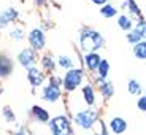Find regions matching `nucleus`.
Listing matches in <instances>:
<instances>
[{
    "instance_id": "27",
    "label": "nucleus",
    "mask_w": 146,
    "mask_h": 135,
    "mask_svg": "<svg viewBox=\"0 0 146 135\" xmlns=\"http://www.w3.org/2000/svg\"><path fill=\"white\" fill-rule=\"evenodd\" d=\"M46 84H51V86H56V88H60V86H62V75H59L57 72L46 75Z\"/></svg>"
},
{
    "instance_id": "19",
    "label": "nucleus",
    "mask_w": 146,
    "mask_h": 135,
    "mask_svg": "<svg viewBox=\"0 0 146 135\" xmlns=\"http://www.w3.org/2000/svg\"><path fill=\"white\" fill-rule=\"evenodd\" d=\"M121 8H122V10H129V16H130L132 19L143 16L141 8L138 7V3H137L135 0H124V3L121 5Z\"/></svg>"
},
{
    "instance_id": "7",
    "label": "nucleus",
    "mask_w": 146,
    "mask_h": 135,
    "mask_svg": "<svg viewBox=\"0 0 146 135\" xmlns=\"http://www.w3.org/2000/svg\"><path fill=\"white\" fill-rule=\"evenodd\" d=\"M16 62H18L24 70L32 68V67H35L36 64H38V53L30 49L29 46L22 48L21 51L16 54Z\"/></svg>"
},
{
    "instance_id": "29",
    "label": "nucleus",
    "mask_w": 146,
    "mask_h": 135,
    "mask_svg": "<svg viewBox=\"0 0 146 135\" xmlns=\"http://www.w3.org/2000/svg\"><path fill=\"white\" fill-rule=\"evenodd\" d=\"M94 135H110L108 129H106V122H103L102 119L97 121V124H95V129L94 130Z\"/></svg>"
},
{
    "instance_id": "26",
    "label": "nucleus",
    "mask_w": 146,
    "mask_h": 135,
    "mask_svg": "<svg viewBox=\"0 0 146 135\" xmlns=\"http://www.w3.org/2000/svg\"><path fill=\"white\" fill-rule=\"evenodd\" d=\"M133 30L137 33H140L143 38L146 37V21L143 16H140V18H137V21H133Z\"/></svg>"
},
{
    "instance_id": "32",
    "label": "nucleus",
    "mask_w": 146,
    "mask_h": 135,
    "mask_svg": "<svg viewBox=\"0 0 146 135\" xmlns=\"http://www.w3.org/2000/svg\"><path fill=\"white\" fill-rule=\"evenodd\" d=\"M94 5H97V7H103L105 3H108V0H91Z\"/></svg>"
},
{
    "instance_id": "28",
    "label": "nucleus",
    "mask_w": 146,
    "mask_h": 135,
    "mask_svg": "<svg viewBox=\"0 0 146 135\" xmlns=\"http://www.w3.org/2000/svg\"><path fill=\"white\" fill-rule=\"evenodd\" d=\"M125 40L129 41V45H132V46H133V45L140 43V41H141V40H145V38H143V37L140 35V33H137L135 30L132 29V30H129V32L125 33Z\"/></svg>"
},
{
    "instance_id": "9",
    "label": "nucleus",
    "mask_w": 146,
    "mask_h": 135,
    "mask_svg": "<svg viewBox=\"0 0 146 135\" xmlns=\"http://www.w3.org/2000/svg\"><path fill=\"white\" fill-rule=\"evenodd\" d=\"M80 89L81 99H83V103L86 105V108H97V89L91 84V81H86Z\"/></svg>"
},
{
    "instance_id": "17",
    "label": "nucleus",
    "mask_w": 146,
    "mask_h": 135,
    "mask_svg": "<svg viewBox=\"0 0 146 135\" xmlns=\"http://www.w3.org/2000/svg\"><path fill=\"white\" fill-rule=\"evenodd\" d=\"M56 65H57V68L67 72V70L73 68V67H76V64H75L73 56H70V54H60V56H57V57H56Z\"/></svg>"
},
{
    "instance_id": "33",
    "label": "nucleus",
    "mask_w": 146,
    "mask_h": 135,
    "mask_svg": "<svg viewBox=\"0 0 146 135\" xmlns=\"http://www.w3.org/2000/svg\"><path fill=\"white\" fill-rule=\"evenodd\" d=\"M33 5H35V7H44V5H46V0H33Z\"/></svg>"
},
{
    "instance_id": "21",
    "label": "nucleus",
    "mask_w": 146,
    "mask_h": 135,
    "mask_svg": "<svg viewBox=\"0 0 146 135\" xmlns=\"http://www.w3.org/2000/svg\"><path fill=\"white\" fill-rule=\"evenodd\" d=\"M0 113H2V118H3L5 122H8V124H18V122H16L18 118H16L15 110L11 108L10 105H3L2 110H0Z\"/></svg>"
},
{
    "instance_id": "3",
    "label": "nucleus",
    "mask_w": 146,
    "mask_h": 135,
    "mask_svg": "<svg viewBox=\"0 0 146 135\" xmlns=\"http://www.w3.org/2000/svg\"><path fill=\"white\" fill-rule=\"evenodd\" d=\"M84 83H86V72L81 67H73V68L64 72L60 88H62V92H65V94H73Z\"/></svg>"
},
{
    "instance_id": "12",
    "label": "nucleus",
    "mask_w": 146,
    "mask_h": 135,
    "mask_svg": "<svg viewBox=\"0 0 146 135\" xmlns=\"http://www.w3.org/2000/svg\"><path fill=\"white\" fill-rule=\"evenodd\" d=\"M106 129H108L110 134H113V135H122V134H125V132H127L129 122L122 116H113L111 119L108 121Z\"/></svg>"
},
{
    "instance_id": "1",
    "label": "nucleus",
    "mask_w": 146,
    "mask_h": 135,
    "mask_svg": "<svg viewBox=\"0 0 146 135\" xmlns=\"http://www.w3.org/2000/svg\"><path fill=\"white\" fill-rule=\"evenodd\" d=\"M106 46L105 37L99 30L92 29L89 26H83L78 32V49L83 54L86 53H99Z\"/></svg>"
},
{
    "instance_id": "16",
    "label": "nucleus",
    "mask_w": 146,
    "mask_h": 135,
    "mask_svg": "<svg viewBox=\"0 0 146 135\" xmlns=\"http://www.w3.org/2000/svg\"><path fill=\"white\" fill-rule=\"evenodd\" d=\"M95 89H97V92H99V95L102 97L103 102H108V100L114 95V84L108 80L103 81L102 84H99Z\"/></svg>"
},
{
    "instance_id": "20",
    "label": "nucleus",
    "mask_w": 146,
    "mask_h": 135,
    "mask_svg": "<svg viewBox=\"0 0 146 135\" xmlns=\"http://www.w3.org/2000/svg\"><path fill=\"white\" fill-rule=\"evenodd\" d=\"M100 15L103 16L105 19H113V18H116L117 15H119V8H116L113 3H105L103 7H100Z\"/></svg>"
},
{
    "instance_id": "10",
    "label": "nucleus",
    "mask_w": 146,
    "mask_h": 135,
    "mask_svg": "<svg viewBox=\"0 0 146 135\" xmlns=\"http://www.w3.org/2000/svg\"><path fill=\"white\" fill-rule=\"evenodd\" d=\"M19 19V11L15 7H7L0 11V30H5Z\"/></svg>"
},
{
    "instance_id": "25",
    "label": "nucleus",
    "mask_w": 146,
    "mask_h": 135,
    "mask_svg": "<svg viewBox=\"0 0 146 135\" xmlns=\"http://www.w3.org/2000/svg\"><path fill=\"white\" fill-rule=\"evenodd\" d=\"M8 37H10L13 41H22L24 38H26V32H24V29H22V27L15 26V27H11V29H10Z\"/></svg>"
},
{
    "instance_id": "35",
    "label": "nucleus",
    "mask_w": 146,
    "mask_h": 135,
    "mask_svg": "<svg viewBox=\"0 0 146 135\" xmlns=\"http://www.w3.org/2000/svg\"><path fill=\"white\" fill-rule=\"evenodd\" d=\"M3 91H5V89H3V88H0V95L3 94Z\"/></svg>"
},
{
    "instance_id": "6",
    "label": "nucleus",
    "mask_w": 146,
    "mask_h": 135,
    "mask_svg": "<svg viewBox=\"0 0 146 135\" xmlns=\"http://www.w3.org/2000/svg\"><path fill=\"white\" fill-rule=\"evenodd\" d=\"M62 95V88H56V86H51V84L46 83L40 88V99L46 103H51V105H56V103L60 102L64 99Z\"/></svg>"
},
{
    "instance_id": "14",
    "label": "nucleus",
    "mask_w": 146,
    "mask_h": 135,
    "mask_svg": "<svg viewBox=\"0 0 146 135\" xmlns=\"http://www.w3.org/2000/svg\"><path fill=\"white\" fill-rule=\"evenodd\" d=\"M38 62H40V68L43 70L46 75L54 73L56 70H57V65H56V57H54V54L49 53V51L43 53V54L40 56V59H38Z\"/></svg>"
},
{
    "instance_id": "36",
    "label": "nucleus",
    "mask_w": 146,
    "mask_h": 135,
    "mask_svg": "<svg viewBox=\"0 0 146 135\" xmlns=\"http://www.w3.org/2000/svg\"><path fill=\"white\" fill-rule=\"evenodd\" d=\"M0 56H2V53H0Z\"/></svg>"
},
{
    "instance_id": "15",
    "label": "nucleus",
    "mask_w": 146,
    "mask_h": 135,
    "mask_svg": "<svg viewBox=\"0 0 146 135\" xmlns=\"http://www.w3.org/2000/svg\"><path fill=\"white\" fill-rule=\"evenodd\" d=\"M13 72H15V62H13V59L2 54L0 56V80L10 78L13 75Z\"/></svg>"
},
{
    "instance_id": "34",
    "label": "nucleus",
    "mask_w": 146,
    "mask_h": 135,
    "mask_svg": "<svg viewBox=\"0 0 146 135\" xmlns=\"http://www.w3.org/2000/svg\"><path fill=\"white\" fill-rule=\"evenodd\" d=\"M81 135H94V132H84V134H81Z\"/></svg>"
},
{
    "instance_id": "22",
    "label": "nucleus",
    "mask_w": 146,
    "mask_h": 135,
    "mask_svg": "<svg viewBox=\"0 0 146 135\" xmlns=\"http://www.w3.org/2000/svg\"><path fill=\"white\" fill-rule=\"evenodd\" d=\"M108 75H110V62L106 61V59L102 57L99 67H97V70H95V73H94V76H97V78H100V80L105 81L106 78H108Z\"/></svg>"
},
{
    "instance_id": "13",
    "label": "nucleus",
    "mask_w": 146,
    "mask_h": 135,
    "mask_svg": "<svg viewBox=\"0 0 146 135\" xmlns=\"http://www.w3.org/2000/svg\"><path fill=\"white\" fill-rule=\"evenodd\" d=\"M30 118L36 124H48L51 119V113L41 105H33L30 108Z\"/></svg>"
},
{
    "instance_id": "11",
    "label": "nucleus",
    "mask_w": 146,
    "mask_h": 135,
    "mask_svg": "<svg viewBox=\"0 0 146 135\" xmlns=\"http://www.w3.org/2000/svg\"><path fill=\"white\" fill-rule=\"evenodd\" d=\"M100 61H102L100 53H86V54H83V59H81V62H83L81 68L86 73H89V75H94L100 64Z\"/></svg>"
},
{
    "instance_id": "30",
    "label": "nucleus",
    "mask_w": 146,
    "mask_h": 135,
    "mask_svg": "<svg viewBox=\"0 0 146 135\" xmlns=\"http://www.w3.org/2000/svg\"><path fill=\"white\" fill-rule=\"evenodd\" d=\"M11 135H32V130H30L27 126H22V124H16V129L13 130Z\"/></svg>"
},
{
    "instance_id": "18",
    "label": "nucleus",
    "mask_w": 146,
    "mask_h": 135,
    "mask_svg": "<svg viewBox=\"0 0 146 135\" xmlns=\"http://www.w3.org/2000/svg\"><path fill=\"white\" fill-rule=\"evenodd\" d=\"M116 24H117V27L125 33H127L129 30L133 29V19H132L129 15H125V13L116 16Z\"/></svg>"
},
{
    "instance_id": "31",
    "label": "nucleus",
    "mask_w": 146,
    "mask_h": 135,
    "mask_svg": "<svg viewBox=\"0 0 146 135\" xmlns=\"http://www.w3.org/2000/svg\"><path fill=\"white\" fill-rule=\"evenodd\" d=\"M137 108H138L141 113H145V111H146V95L145 94H141L138 97V100H137Z\"/></svg>"
},
{
    "instance_id": "23",
    "label": "nucleus",
    "mask_w": 146,
    "mask_h": 135,
    "mask_svg": "<svg viewBox=\"0 0 146 135\" xmlns=\"http://www.w3.org/2000/svg\"><path fill=\"white\" fill-rule=\"evenodd\" d=\"M127 91L132 95H141L143 94V84L137 78H130L127 81Z\"/></svg>"
},
{
    "instance_id": "5",
    "label": "nucleus",
    "mask_w": 146,
    "mask_h": 135,
    "mask_svg": "<svg viewBox=\"0 0 146 135\" xmlns=\"http://www.w3.org/2000/svg\"><path fill=\"white\" fill-rule=\"evenodd\" d=\"M26 37H27V43H29L30 49H33L35 53L44 51V48H46V32L41 27L30 29L29 33H26Z\"/></svg>"
},
{
    "instance_id": "24",
    "label": "nucleus",
    "mask_w": 146,
    "mask_h": 135,
    "mask_svg": "<svg viewBox=\"0 0 146 135\" xmlns=\"http://www.w3.org/2000/svg\"><path fill=\"white\" fill-rule=\"evenodd\" d=\"M132 51H133V56H135L138 61H145L146 59V40H141L140 43L133 45Z\"/></svg>"
},
{
    "instance_id": "4",
    "label": "nucleus",
    "mask_w": 146,
    "mask_h": 135,
    "mask_svg": "<svg viewBox=\"0 0 146 135\" xmlns=\"http://www.w3.org/2000/svg\"><path fill=\"white\" fill-rule=\"evenodd\" d=\"M48 127H49L51 135H73L75 134L72 119H70V116L65 113L52 116L51 119H49V122H48Z\"/></svg>"
},
{
    "instance_id": "8",
    "label": "nucleus",
    "mask_w": 146,
    "mask_h": 135,
    "mask_svg": "<svg viewBox=\"0 0 146 135\" xmlns=\"http://www.w3.org/2000/svg\"><path fill=\"white\" fill-rule=\"evenodd\" d=\"M26 76H27V81H29L30 88L33 89V94H35L36 89H40L41 86L46 83V73H44L38 65L32 67V68H27Z\"/></svg>"
},
{
    "instance_id": "2",
    "label": "nucleus",
    "mask_w": 146,
    "mask_h": 135,
    "mask_svg": "<svg viewBox=\"0 0 146 135\" xmlns=\"http://www.w3.org/2000/svg\"><path fill=\"white\" fill-rule=\"evenodd\" d=\"M70 119L75 127L81 129L83 132H92L97 121L100 119V114L97 108H81L78 111H73Z\"/></svg>"
}]
</instances>
